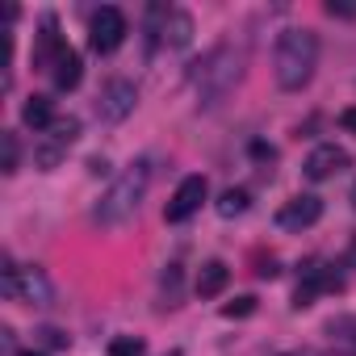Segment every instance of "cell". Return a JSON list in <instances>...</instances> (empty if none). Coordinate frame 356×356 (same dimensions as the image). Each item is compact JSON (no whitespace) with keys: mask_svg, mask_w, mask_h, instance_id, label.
<instances>
[{"mask_svg":"<svg viewBox=\"0 0 356 356\" xmlns=\"http://www.w3.org/2000/svg\"><path fill=\"white\" fill-rule=\"evenodd\" d=\"M273 67H277V84L285 92H298L310 84L314 67H318V38L310 30H285L277 38V55H273Z\"/></svg>","mask_w":356,"mask_h":356,"instance_id":"1","label":"cell"},{"mask_svg":"<svg viewBox=\"0 0 356 356\" xmlns=\"http://www.w3.org/2000/svg\"><path fill=\"white\" fill-rule=\"evenodd\" d=\"M147 185H151V163H147V159L130 163V168L118 176V181L109 185V193L101 197V206H97V222H101V227H122L126 218H134V210H138Z\"/></svg>","mask_w":356,"mask_h":356,"instance_id":"2","label":"cell"},{"mask_svg":"<svg viewBox=\"0 0 356 356\" xmlns=\"http://www.w3.org/2000/svg\"><path fill=\"white\" fill-rule=\"evenodd\" d=\"M193 84H197V92H202V105H214L218 97H227L235 84H239V76H243V55L235 51V47H214L202 63H193Z\"/></svg>","mask_w":356,"mask_h":356,"instance_id":"3","label":"cell"},{"mask_svg":"<svg viewBox=\"0 0 356 356\" xmlns=\"http://www.w3.org/2000/svg\"><path fill=\"white\" fill-rule=\"evenodd\" d=\"M0 289H5V298H22L30 306H51L55 302V285L42 268H22V273H5V281H0Z\"/></svg>","mask_w":356,"mask_h":356,"instance_id":"4","label":"cell"},{"mask_svg":"<svg viewBox=\"0 0 356 356\" xmlns=\"http://www.w3.org/2000/svg\"><path fill=\"white\" fill-rule=\"evenodd\" d=\"M126 34H130L126 13H122V9H113V5L97 9V13H92V22H88V42H92V51H97V55H113V51L126 42Z\"/></svg>","mask_w":356,"mask_h":356,"instance_id":"5","label":"cell"},{"mask_svg":"<svg viewBox=\"0 0 356 356\" xmlns=\"http://www.w3.org/2000/svg\"><path fill=\"white\" fill-rule=\"evenodd\" d=\"M134 105H138V88L130 80H109L101 88V97H97V118L118 126V122H126L134 113Z\"/></svg>","mask_w":356,"mask_h":356,"instance_id":"6","label":"cell"},{"mask_svg":"<svg viewBox=\"0 0 356 356\" xmlns=\"http://www.w3.org/2000/svg\"><path fill=\"white\" fill-rule=\"evenodd\" d=\"M206 197H210L206 176H185V181L176 185L172 202L163 206V218H168V222H185V218H193V214L202 210V202H206Z\"/></svg>","mask_w":356,"mask_h":356,"instance_id":"7","label":"cell"},{"mask_svg":"<svg viewBox=\"0 0 356 356\" xmlns=\"http://www.w3.org/2000/svg\"><path fill=\"white\" fill-rule=\"evenodd\" d=\"M318 218H323V202L314 193H298V197H289L277 210V227L281 231H310Z\"/></svg>","mask_w":356,"mask_h":356,"instance_id":"8","label":"cell"},{"mask_svg":"<svg viewBox=\"0 0 356 356\" xmlns=\"http://www.w3.org/2000/svg\"><path fill=\"white\" fill-rule=\"evenodd\" d=\"M343 168H352V155H348L343 147H335V143L314 147V151L306 155V163H302L306 181H331V176H335V172H343Z\"/></svg>","mask_w":356,"mask_h":356,"instance_id":"9","label":"cell"},{"mask_svg":"<svg viewBox=\"0 0 356 356\" xmlns=\"http://www.w3.org/2000/svg\"><path fill=\"white\" fill-rule=\"evenodd\" d=\"M343 281H339V273L335 268H323V264H310L306 268V281H298V289H293V310H306L318 293H335Z\"/></svg>","mask_w":356,"mask_h":356,"instance_id":"10","label":"cell"},{"mask_svg":"<svg viewBox=\"0 0 356 356\" xmlns=\"http://www.w3.org/2000/svg\"><path fill=\"white\" fill-rule=\"evenodd\" d=\"M67 42L59 38V22L55 17H42V34H38V47H34V67H55L59 51Z\"/></svg>","mask_w":356,"mask_h":356,"instance_id":"11","label":"cell"},{"mask_svg":"<svg viewBox=\"0 0 356 356\" xmlns=\"http://www.w3.org/2000/svg\"><path fill=\"white\" fill-rule=\"evenodd\" d=\"M80 76H84V63H80V55H76L72 47H63V51H59V59H55V67H51V80H55V88H59V92H72V88L80 84Z\"/></svg>","mask_w":356,"mask_h":356,"instance_id":"12","label":"cell"},{"mask_svg":"<svg viewBox=\"0 0 356 356\" xmlns=\"http://www.w3.org/2000/svg\"><path fill=\"white\" fill-rule=\"evenodd\" d=\"M163 42L168 47H176V51H181V47H189L193 42V17L185 13V9H168V17H163Z\"/></svg>","mask_w":356,"mask_h":356,"instance_id":"13","label":"cell"},{"mask_svg":"<svg viewBox=\"0 0 356 356\" xmlns=\"http://www.w3.org/2000/svg\"><path fill=\"white\" fill-rule=\"evenodd\" d=\"M227 281H231V268H227L222 260H206L193 289H197V298H218V293L227 289Z\"/></svg>","mask_w":356,"mask_h":356,"instance_id":"14","label":"cell"},{"mask_svg":"<svg viewBox=\"0 0 356 356\" xmlns=\"http://www.w3.org/2000/svg\"><path fill=\"white\" fill-rule=\"evenodd\" d=\"M22 122H26L30 130H51V126H55V105H51V97H30V101L22 105Z\"/></svg>","mask_w":356,"mask_h":356,"instance_id":"15","label":"cell"},{"mask_svg":"<svg viewBox=\"0 0 356 356\" xmlns=\"http://www.w3.org/2000/svg\"><path fill=\"white\" fill-rule=\"evenodd\" d=\"M17 159H22V147H17V134H0V172H17Z\"/></svg>","mask_w":356,"mask_h":356,"instance_id":"16","label":"cell"},{"mask_svg":"<svg viewBox=\"0 0 356 356\" xmlns=\"http://www.w3.org/2000/svg\"><path fill=\"white\" fill-rule=\"evenodd\" d=\"M63 155H67V147L51 138V143H42V147L34 151V163H38L42 172H51V168H59V159H63Z\"/></svg>","mask_w":356,"mask_h":356,"instance_id":"17","label":"cell"},{"mask_svg":"<svg viewBox=\"0 0 356 356\" xmlns=\"http://www.w3.org/2000/svg\"><path fill=\"white\" fill-rule=\"evenodd\" d=\"M248 210V189H227L222 197H218V214L222 218H235V214H243Z\"/></svg>","mask_w":356,"mask_h":356,"instance_id":"18","label":"cell"},{"mask_svg":"<svg viewBox=\"0 0 356 356\" xmlns=\"http://www.w3.org/2000/svg\"><path fill=\"white\" fill-rule=\"evenodd\" d=\"M51 138H55V143H63V147H72V143L80 138V118H55Z\"/></svg>","mask_w":356,"mask_h":356,"instance_id":"19","label":"cell"},{"mask_svg":"<svg viewBox=\"0 0 356 356\" xmlns=\"http://www.w3.org/2000/svg\"><path fill=\"white\" fill-rule=\"evenodd\" d=\"M147 348H143V339L138 335H118V339H109V356H143Z\"/></svg>","mask_w":356,"mask_h":356,"instance_id":"20","label":"cell"},{"mask_svg":"<svg viewBox=\"0 0 356 356\" xmlns=\"http://www.w3.org/2000/svg\"><path fill=\"white\" fill-rule=\"evenodd\" d=\"M248 314H256V298L252 293H243V298H235V302L222 306V318H248Z\"/></svg>","mask_w":356,"mask_h":356,"instance_id":"21","label":"cell"},{"mask_svg":"<svg viewBox=\"0 0 356 356\" xmlns=\"http://www.w3.org/2000/svg\"><path fill=\"white\" fill-rule=\"evenodd\" d=\"M327 13H331V17L352 22V17H356V0H327Z\"/></svg>","mask_w":356,"mask_h":356,"instance_id":"22","label":"cell"},{"mask_svg":"<svg viewBox=\"0 0 356 356\" xmlns=\"http://www.w3.org/2000/svg\"><path fill=\"white\" fill-rule=\"evenodd\" d=\"M38 339H42V348H67V335H63L59 327H42Z\"/></svg>","mask_w":356,"mask_h":356,"instance_id":"23","label":"cell"},{"mask_svg":"<svg viewBox=\"0 0 356 356\" xmlns=\"http://www.w3.org/2000/svg\"><path fill=\"white\" fill-rule=\"evenodd\" d=\"M277 273H281V268H277V256H268V260L260 256V268H256V277H277Z\"/></svg>","mask_w":356,"mask_h":356,"instance_id":"24","label":"cell"},{"mask_svg":"<svg viewBox=\"0 0 356 356\" xmlns=\"http://www.w3.org/2000/svg\"><path fill=\"white\" fill-rule=\"evenodd\" d=\"M339 122H343V126H348V130L356 134V109H343V118H339Z\"/></svg>","mask_w":356,"mask_h":356,"instance_id":"25","label":"cell"},{"mask_svg":"<svg viewBox=\"0 0 356 356\" xmlns=\"http://www.w3.org/2000/svg\"><path fill=\"white\" fill-rule=\"evenodd\" d=\"M17 356H47V352H34V348H30V352H17Z\"/></svg>","mask_w":356,"mask_h":356,"instance_id":"26","label":"cell"},{"mask_svg":"<svg viewBox=\"0 0 356 356\" xmlns=\"http://www.w3.org/2000/svg\"><path fill=\"white\" fill-rule=\"evenodd\" d=\"M277 356H306V352H277Z\"/></svg>","mask_w":356,"mask_h":356,"instance_id":"27","label":"cell"},{"mask_svg":"<svg viewBox=\"0 0 356 356\" xmlns=\"http://www.w3.org/2000/svg\"><path fill=\"white\" fill-rule=\"evenodd\" d=\"M168 356H181V352H168Z\"/></svg>","mask_w":356,"mask_h":356,"instance_id":"28","label":"cell"},{"mask_svg":"<svg viewBox=\"0 0 356 356\" xmlns=\"http://www.w3.org/2000/svg\"><path fill=\"white\" fill-rule=\"evenodd\" d=\"M352 202H356V189H352Z\"/></svg>","mask_w":356,"mask_h":356,"instance_id":"29","label":"cell"}]
</instances>
